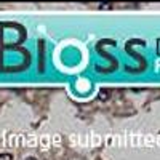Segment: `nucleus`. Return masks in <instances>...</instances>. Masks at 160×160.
<instances>
[{
	"mask_svg": "<svg viewBox=\"0 0 160 160\" xmlns=\"http://www.w3.org/2000/svg\"><path fill=\"white\" fill-rule=\"evenodd\" d=\"M101 8H111V3H104V5H101Z\"/></svg>",
	"mask_w": 160,
	"mask_h": 160,
	"instance_id": "20e7f679",
	"label": "nucleus"
},
{
	"mask_svg": "<svg viewBox=\"0 0 160 160\" xmlns=\"http://www.w3.org/2000/svg\"><path fill=\"white\" fill-rule=\"evenodd\" d=\"M157 55H160V38L157 40Z\"/></svg>",
	"mask_w": 160,
	"mask_h": 160,
	"instance_id": "7ed1b4c3",
	"label": "nucleus"
},
{
	"mask_svg": "<svg viewBox=\"0 0 160 160\" xmlns=\"http://www.w3.org/2000/svg\"><path fill=\"white\" fill-rule=\"evenodd\" d=\"M26 160H37V158H35V157H28Z\"/></svg>",
	"mask_w": 160,
	"mask_h": 160,
	"instance_id": "39448f33",
	"label": "nucleus"
},
{
	"mask_svg": "<svg viewBox=\"0 0 160 160\" xmlns=\"http://www.w3.org/2000/svg\"><path fill=\"white\" fill-rule=\"evenodd\" d=\"M0 160H13L11 154H0Z\"/></svg>",
	"mask_w": 160,
	"mask_h": 160,
	"instance_id": "f03ea898",
	"label": "nucleus"
},
{
	"mask_svg": "<svg viewBox=\"0 0 160 160\" xmlns=\"http://www.w3.org/2000/svg\"><path fill=\"white\" fill-rule=\"evenodd\" d=\"M111 90H108V88H104V90H99V95H98V98L101 99V101H109L111 99Z\"/></svg>",
	"mask_w": 160,
	"mask_h": 160,
	"instance_id": "f257e3e1",
	"label": "nucleus"
}]
</instances>
